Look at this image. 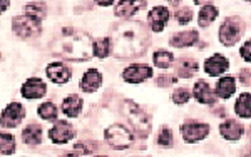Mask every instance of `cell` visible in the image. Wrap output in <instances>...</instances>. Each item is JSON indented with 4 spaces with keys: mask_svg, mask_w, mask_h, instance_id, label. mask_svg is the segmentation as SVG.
<instances>
[{
    "mask_svg": "<svg viewBox=\"0 0 251 157\" xmlns=\"http://www.w3.org/2000/svg\"><path fill=\"white\" fill-rule=\"evenodd\" d=\"M50 49L52 54L66 60L82 62V60L91 59V37L86 32L66 27L62 29V35L52 42Z\"/></svg>",
    "mask_w": 251,
    "mask_h": 157,
    "instance_id": "cell-1",
    "label": "cell"
},
{
    "mask_svg": "<svg viewBox=\"0 0 251 157\" xmlns=\"http://www.w3.org/2000/svg\"><path fill=\"white\" fill-rule=\"evenodd\" d=\"M148 40L144 27L139 22H124L114 27L112 30V42L117 57L126 59L132 55H139Z\"/></svg>",
    "mask_w": 251,
    "mask_h": 157,
    "instance_id": "cell-2",
    "label": "cell"
},
{
    "mask_svg": "<svg viewBox=\"0 0 251 157\" xmlns=\"http://www.w3.org/2000/svg\"><path fill=\"white\" fill-rule=\"evenodd\" d=\"M123 112L129 122H131V127L134 129L137 134L141 137H148L149 131H151V120H149V115L144 112V109H141L137 104L131 102V100H124Z\"/></svg>",
    "mask_w": 251,
    "mask_h": 157,
    "instance_id": "cell-3",
    "label": "cell"
},
{
    "mask_svg": "<svg viewBox=\"0 0 251 157\" xmlns=\"http://www.w3.org/2000/svg\"><path fill=\"white\" fill-rule=\"evenodd\" d=\"M245 25H243V20L238 17H228L220 27V40L223 45L231 47L238 40L241 39Z\"/></svg>",
    "mask_w": 251,
    "mask_h": 157,
    "instance_id": "cell-4",
    "label": "cell"
},
{
    "mask_svg": "<svg viewBox=\"0 0 251 157\" xmlns=\"http://www.w3.org/2000/svg\"><path fill=\"white\" fill-rule=\"evenodd\" d=\"M132 140H134L132 132L124 126H121V124H114V126L106 129V142L112 149H117V151L127 149L131 147Z\"/></svg>",
    "mask_w": 251,
    "mask_h": 157,
    "instance_id": "cell-5",
    "label": "cell"
},
{
    "mask_svg": "<svg viewBox=\"0 0 251 157\" xmlns=\"http://www.w3.org/2000/svg\"><path fill=\"white\" fill-rule=\"evenodd\" d=\"M12 29L19 37L32 39L40 34V20H35L29 15H19L12 22Z\"/></svg>",
    "mask_w": 251,
    "mask_h": 157,
    "instance_id": "cell-6",
    "label": "cell"
},
{
    "mask_svg": "<svg viewBox=\"0 0 251 157\" xmlns=\"http://www.w3.org/2000/svg\"><path fill=\"white\" fill-rule=\"evenodd\" d=\"M209 134V126L201 122H186L181 126V135L186 142H198Z\"/></svg>",
    "mask_w": 251,
    "mask_h": 157,
    "instance_id": "cell-7",
    "label": "cell"
},
{
    "mask_svg": "<svg viewBox=\"0 0 251 157\" xmlns=\"http://www.w3.org/2000/svg\"><path fill=\"white\" fill-rule=\"evenodd\" d=\"M74 127L71 126L66 120H59L55 122V126L49 131V139L54 144H66L69 142L72 137H74Z\"/></svg>",
    "mask_w": 251,
    "mask_h": 157,
    "instance_id": "cell-8",
    "label": "cell"
},
{
    "mask_svg": "<svg viewBox=\"0 0 251 157\" xmlns=\"http://www.w3.org/2000/svg\"><path fill=\"white\" fill-rule=\"evenodd\" d=\"M24 115H25L24 107L20 106L19 102H12L3 109V112H2V126L9 127V129L17 127L20 124V120L24 119Z\"/></svg>",
    "mask_w": 251,
    "mask_h": 157,
    "instance_id": "cell-9",
    "label": "cell"
},
{
    "mask_svg": "<svg viewBox=\"0 0 251 157\" xmlns=\"http://www.w3.org/2000/svg\"><path fill=\"white\" fill-rule=\"evenodd\" d=\"M152 75V69L149 66H143V64H134L129 66L127 69L123 72V79L129 84H139L144 82Z\"/></svg>",
    "mask_w": 251,
    "mask_h": 157,
    "instance_id": "cell-10",
    "label": "cell"
},
{
    "mask_svg": "<svg viewBox=\"0 0 251 157\" xmlns=\"http://www.w3.org/2000/svg\"><path fill=\"white\" fill-rule=\"evenodd\" d=\"M169 17H171V14H169V10L166 9V7H154V9L149 12V17H148V22H149V25H151V30L152 32H163Z\"/></svg>",
    "mask_w": 251,
    "mask_h": 157,
    "instance_id": "cell-11",
    "label": "cell"
},
{
    "mask_svg": "<svg viewBox=\"0 0 251 157\" xmlns=\"http://www.w3.org/2000/svg\"><path fill=\"white\" fill-rule=\"evenodd\" d=\"M229 69V62L226 57H223L220 54H214L213 57H209L204 62V70L208 75L211 77H216V75H221L225 70Z\"/></svg>",
    "mask_w": 251,
    "mask_h": 157,
    "instance_id": "cell-12",
    "label": "cell"
},
{
    "mask_svg": "<svg viewBox=\"0 0 251 157\" xmlns=\"http://www.w3.org/2000/svg\"><path fill=\"white\" fill-rule=\"evenodd\" d=\"M46 92L47 87L40 79H29L22 86V95L25 99H40L46 95Z\"/></svg>",
    "mask_w": 251,
    "mask_h": 157,
    "instance_id": "cell-13",
    "label": "cell"
},
{
    "mask_svg": "<svg viewBox=\"0 0 251 157\" xmlns=\"http://www.w3.org/2000/svg\"><path fill=\"white\" fill-rule=\"evenodd\" d=\"M194 97H196L198 102L206 104V106H213L216 102V95L211 90V87L208 86V82L204 80H198L194 84Z\"/></svg>",
    "mask_w": 251,
    "mask_h": 157,
    "instance_id": "cell-14",
    "label": "cell"
},
{
    "mask_svg": "<svg viewBox=\"0 0 251 157\" xmlns=\"http://www.w3.org/2000/svg\"><path fill=\"white\" fill-rule=\"evenodd\" d=\"M46 72H47V77L55 84H66L71 79V69L60 62L50 64Z\"/></svg>",
    "mask_w": 251,
    "mask_h": 157,
    "instance_id": "cell-15",
    "label": "cell"
},
{
    "mask_svg": "<svg viewBox=\"0 0 251 157\" xmlns=\"http://www.w3.org/2000/svg\"><path fill=\"white\" fill-rule=\"evenodd\" d=\"M100 86H102V75L96 69L87 70L86 74H84L82 80H80V89H82L84 92H87V94L96 92Z\"/></svg>",
    "mask_w": 251,
    "mask_h": 157,
    "instance_id": "cell-16",
    "label": "cell"
},
{
    "mask_svg": "<svg viewBox=\"0 0 251 157\" xmlns=\"http://www.w3.org/2000/svg\"><path fill=\"white\" fill-rule=\"evenodd\" d=\"M198 40H200V34H198L196 30H186V32H179V34H176L171 40H169V42H171L173 47L181 49V47L194 45V44H198Z\"/></svg>",
    "mask_w": 251,
    "mask_h": 157,
    "instance_id": "cell-17",
    "label": "cell"
},
{
    "mask_svg": "<svg viewBox=\"0 0 251 157\" xmlns=\"http://www.w3.org/2000/svg\"><path fill=\"white\" fill-rule=\"evenodd\" d=\"M220 132H221V135L225 139L238 140L243 135V126L240 122H236V120L229 119V120H226V122H223L220 126Z\"/></svg>",
    "mask_w": 251,
    "mask_h": 157,
    "instance_id": "cell-18",
    "label": "cell"
},
{
    "mask_svg": "<svg viewBox=\"0 0 251 157\" xmlns=\"http://www.w3.org/2000/svg\"><path fill=\"white\" fill-rule=\"evenodd\" d=\"M80 111H82V99H80L77 94H72L64 99L62 112L67 117H77L80 114Z\"/></svg>",
    "mask_w": 251,
    "mask_h": 157,
    "instance_id": "cell-19",
    "label": "cell"
},
{
    "mask_svg": "<svg viewBox=\"0 0 251 157\" xmlns=\"http://www.w3.org/2000/svg\"><path fill=\"white\" fill-rule=\"evenodd\" d=\"M22 140L27 146H37V144L42 142V129H40V126H37V124L27 126L22 132Z\"/></svg>",
    "mask_w": 251,
    "mask_h": 157,
    "instance_id": "cell-20",
    "label": "cell"
},
{
    "mask_svg": "<svg viewBox=\"0 0 251 157\" xmlns=\"http://www.w3.org/2000/svg\"><path fill=\"white\" fill-rule=\"evenodd\" d=\"M146 2H121L116 5V15L123 19H129L131 15H134L137 10L144 9Z\"/></svg>",
    "mask_w": 251,
    "mask_h": 157,
    "instance_id": "cell-21",
    "label": "cell"
},
{
    "mask_svg": "<svg viewBox=\"0 0 251 157\" xmlns=\"http://www.w3.org/2000/svg\"><path fill=\"white\" fill-rule=\"evenodd\" d=\"M236 90V80L234 77H223L216 86V95L221 99H229Z\"/></svg>",
    "mask_w": 251,
    "mask_h": 157,
    "instance_id": "cell-22",
    "label": "cell"
},
{
    "mask_svg": "<svg viewBox=\"0 0 251 157\" xmlns=\"http://www.w3.org/2000/svg\"><path fill=\"white\" fill-rule=\"evenodd\" d=\"M234 111L236 114L243 119H250L251 117V94L248 92H243L238 97L236 104H234Z\"/></svg>",
    "mask_w": 251,
    "mask_h": 157,
    "instance_id": "cell-23",
    "label": "cell"
},
{
    "mask_svg": "<svg viewBox=\"0 0 251 157\" xmlns=\"http://www.w3.org/2000/svg\"><path fill=\"white\" fill-rule=\"evenodd\" d=\"M198 70H200V66H198L196 60H191V59L181 60L179 66H177V74H179L181 77H184V79L193 77Z\"/></svg>",
    "mask_w": 251,
    "mask_h": 157,
    "instance_id": "cell-24",
    "label": "cell"
},
{
    "mask_svg": "<svg viewBox=\"0 0 251 157\" xmlns=\"http://www.w3.org/2000/svg\"><path fill=\"white\" fill-rule=\"evenodd\" d=\"M92 52H94L96 57L99 59H106L111 54V39H97L92 44Z\"/></svg>",
    "mask_w": 251,
    "mask_h": 157,
    "instance_id": "cell-25",
    "label": "cell"
},
{
    "mask_svg": "<svg viewBox=\"0 0 251 157\" xmlns=\"http://www.w3.org/2000/svg\"><path fill=\"white\" fill-rule=\"evenodd\" d=\"M218 17V9L213 3H206V5L200 12V25L201 27H208V23H211L214 19Z\"/></svg>",
    "mask_w": 251,
    "mask_h": 157,
    "instance_id": "cell-26",
    "label": "cell"
},
{
    "mask_svg": "<svg viewBox=\"0 0 251 157\" xmlns=\"http://www.w3.org/2000/svg\"><path fill=\"white\" fill-rule=\"evenodd\" d=\"M152 60H154V64L157 67H161V69H168V67H171L173 64V54L164 49H159L154 52V55H152Z\"/></svg>",
    "mask_w": 251,
    "mask_h": 157,
    "instance_id": "cell-27",
    "label": "cell"
},
{
    "mask_svg": "<svg viewBox=\"0 0 251 157\" xmlns=\"http://www.w3.org/2000/svg\"><path fill=\"white\" fill-rule=\"evenodd\" d=\"M46 14L47 10L44 3H29V5H25V15H29V17L35 20H42L46 17Z\"/></svg>",
    "mask_w": 251,
    "mask_h": 157,
    "instance_id": "cell-28",
    "label": "cell"
},
{
    "mask_svg": "<svg viewBox=\"0 0 251 157\" xmlns=\"http://www.w3.org/2000/svg\"><path fill=\"white\" fill-rule=\"evenodd\" d=\"M0 144H2V154L3 156H10L15 152L14 135L7 134V132H2V134H0Z\"/></svg>",
    "mask_w": 251,
    "mask_h": 157,
    "instance_id": "cell-29",
    "label": "cell"
},
{
    "mask_svg": "<svg viewBox=\"0 0 251 157\" xmlns=\"http://www.w3.org/2000/svg\"><path fill=\"white\" fill-rule=\"evenodd\" d=\"M39 115L42 119H46V120H55L57 119V109H55V106L52 102H46V104H42V106L39 107Z\"/></svg>",
    "mask_w": 251,
    "mask_h": 157,
    "instance_id": "cell-30",
    "label": "cell"
},
{
    "mask_svg": "<svg viewBox=\"0 0 251 157\" xmlns=\"http://www.w3.org/2000/svg\"><path fill=\"white\" fill-rule=\"evenodd\" d=\"M189 97H191V94H189L188 89H176L173 94V102L177 104V106H183V104L188 102Z\"/></svg>",
    "mask_w": 251,
    "mask_h": 157,
    "instance_id": "cell-31",
    "label": "cell"
},
{
    "mask_svg": "<svg viewBox=\"0 0 251 157\" xmlns=\"http://www.w3.org/2000/svg\"><path fill=\"white\" fill-rule=\"evenodd\" d=\"M157 144H159V146H163V147L173 146V134H171V129L163 127V131H161L159 137H157Z\"/></svg>",
    "mask_w": 251,
    "mask_h": 157,
    "instance_id": "cell-32",
    "label": "cell"
},
{
    "mask_svg": "<svg viewBox=\"0 0 251 157\" xmlns=\"http://www.w3.org/2000/svg\"><path fill=\"white\" fill-rule=\"evenodd\" d=\"M193 19V12L188 9V7H184V9H177L176 10V20L181 23V25H184V23H189Z\"/></svg>",
    "mask_w": 251,
    "mask_h": 157,
    "instance_id": "cell-33",
    "label": "cell"
},
{
    "mask_svg": "<svg viewBox=\"0 0 251 157\" xmlns=\"http://www.w3.org/2000/svg\"><path fill=\"white\" fill-rule=\"evenodd\" d=\"M74 149L77 152H80V154H91V152H94L97 147L91 142H77L74 146Z\"/></svg>",
    "mask_w": 251,
    "mask_h": 157,
    "instance_id": "cell-34",
    "label": "cell"
},
{
    "mask_svg": "<svg viewBox=\"0 0 251 157\" xmlns=\"http://www.w3.org/2000/svg\"><path fill=\"white\" fill-rule=\"evenodd\" d=\"M240 54H241V57L246 60V62H251V40L243 44V47L240 49Z\"/></svg>",
    "mask_w": 251,
    "mask_h": 157,
    "instance_id": "cell-35",
    "label": "cell"
},
{
    "mask_svg": "<svg viewBox=\"0 0 251 157\" xmlns=\"http://www.w3.org/2000/svg\"><path fill=\"white\" fill-rule=\"evenodd\" d=\"M177 79H174V77H169V75H161V77H157L156 79V84L159 87H166V86H169V84H174Z\"/></svg>",
    "mask_w": 251,
    "mask_h": 157,
    "instance_id": "cell-36",
    "label": "cell"
},
{
    "mask_svg": "<svg viewBox=\"0 0 251 157\" xmlns=\"http://www.w3.org/2000/svg\"><path fill=\"white\" fill-rule=\"evenodd\" d=\"M240 79L243 86H250L251 84V72L250 70H241L240 72Z\"/></svg>",
    "mask_w": 251,
    "mask_h": 157,
    "instance_id": "cell-37",
    "label": "cell"
},
{
    "mask_svg": "<svg viewBox=\"0 0 251 157\" xmlns=\"http://www.w3.org/2000/svg\"><path fill=\"white\" fill-rule=\"evenodd\" d=\"M62 157H79L77 154H71V152H69V154H64Z\"/></svg>",
    "mask_w": 251,
    "mask_h": 157,
    "instance_id": "cell-38",
    "label": "cell"
},
{
    "mask_svg": "<svg viewBox=\"0 0 251 157\" xmlns=\"http://www.w3.org/2000/svg\"><path fill=\"white\" fill-rule=\"evenodd\" d=\"M99 5H102V7H107V5H112V3H111V2H100Z\"/></svg>",
    "mask_w": 251,
    "mask_h": 157,
    "instance_id": "cell-39",
    "label": "cell"
},
{
    "mask_svg": "<svg viewBox=\"0 0 251 157\" xmlns=\"http://www.w3.org/2000/svg\"><path fill=\"white\" fill-rule=\"evenodd\" d=\"M250 144H251V129H250Z\"/></svg>",
    "mask_w": 251,
    "mask_h": 157,
    "instance_id": "cell-40",
    "label": "cell"
},
{
    "mask_svg": "<svg viewBox=\"0 0 251 157\" xmlns=\"http://www.w3.org/2000/svg\"><path fill=\"white\" fill-rule=\"evenodd\" d=\"M99 157H102V156H99Z\"/></svg>",
    "mask_w": 251,
    "mask_h": 157,
    "instance_id": "cell-41",
    "label": "cell"
}]
</instances>
